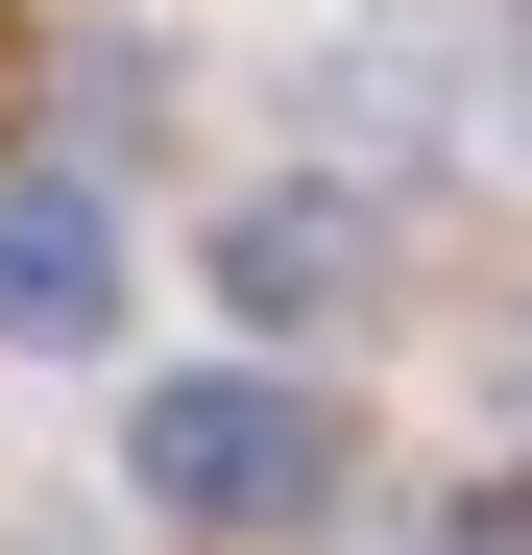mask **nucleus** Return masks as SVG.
<instances>
[{
    "instance_id": "1",
    "label": "nucleus",
    "mask_w": 532,
    "mask_h": 555,
    "mask_svg": "<svg viewBox=\"0 0 532 555\" xmlns=\"http://www.w3.org/2000/svg\"><path fill=\"white\" fill-rule=\"evenodd\" d=\"M122 483H145L169 531H315V507H339V411L266 387V362H194V387H145Z\"/></svg>"
},
{
    "instance_id": "2",
    "label": "nucleus",
    "mask_w": 532,
    "mask_h": 555,
    "mask_svg": "<svg viewBox=\"0 0 532 555\" xmlns=\"http://www.w3.org/2000/svg\"><path fill=\"white\" fill-rule=\"evenodd\" d=\"M98 314H122V242H98V194H0V338H49V362H73Z\"/></svg>"
},
{
    "instance_id": "3",
    "label": "nucleus",
    "mask_w": 532,
    "mask_h": 555,
    "mask_svg": "<svg viewBox=\"0 0 532 555\" xmlns=\"http://www.w3.org/2000/svg\"><path fill=\"white\" fill-rule=\"evenodd\" d=\"M242 314H339V291H364V218H339V194H242Z\"/></svg>"
},
{
    "instance_id": "4",
    "label": "nucleus",
    "mask_w": 532,
    "mask_h": 555,
    "mask_svg": "<svg viewBox=\"0 0 532 555\" xmlns=\"http://www.w3.org/2000/svg\"><path fill=\"white\" fill-rule=\"evenodd\" d=\"M435 555H532V507H460V531H435Z\"/></svg>"
}]
</instances>
